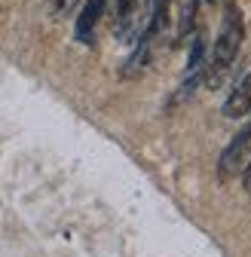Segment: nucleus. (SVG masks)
Here are the masks:
<instances>
[{
  "label": "nucleus",
  "instance_id": "obj_1",
  "mask_svg": "<svg viewBox=\"0 0 251 257\" xmlns=\"http://www.w3.org/2000/svg\"><path fill=\"white\" fill-rule=\"evenodd\" d=\"M242 40H245L242 13H239L236 4H227L224 19H221V31H217L214 46H211V55H208V64H202V74H205L208 83H221L224 80V74L230 71V64L239 58Z\"/></svg>",
  "mask_w": 251,
  "mask_h": 257
},
{
  "label": "nucleus",
  "instance_id": "obj_2",
  "mask_svg": "<svg viewBox=\"0 0 251 257\" xmlns=\"http://www.w3.org/2000/svg\"><path fill=\"white\" fill-rule=\"evenodd\" d=\"M248 147H251V119L245 122L242 132H236V135H233V141H230V144H227V150L221 153V163H217V175H221L224 181H227V178H233V175L239 172V166H245V153H248Z\"/></svg>",
  "mask_w": 251,
  "mask_h": 257
},
{
  "label": "nucleus",
  "instance_id": "obj_3",
  "mask_svg": "<svg viewBox=\"0 0 251 257\" xmlns=\"http://www.w3.org/2000/svg\"><path fill=\"white\" fill-rule=\"evenodd\" d=\"M251 113V71L242 77V83L230 92V98L224 101V116L230 119H242Z\"/></svg>",
  "mask_w": 251,
  "mask_h": 257
},
{
  "label": "nucleus",
  "instance_id": "obj_4",
  "mask_svg": "<svg viewBox=\"0 0 251 257\" xmlns=\"http://www.w3.org/2000/svg\"><path fill=\"white\" fill-rule=\"evenodd\" d=\"M104 4L107 0H86V7L77 19V40L80 43H92V37H95V25L104 13Z\"/></svg>",
  "mask_w": 251,
  "mask_h": 257
},
{
  "label": "nucleus",
  "instance_id": "obj_5",
  "mask_svg": "<svg viewBox=\"0 0 251 257\" xmlns=\"http://www.w3.org/2000/svg\"><path fill=\"white\" fill-rule=\"evenodd\" d=\"M135 4H138V0H116V4H113V13H116L113 34H122V31H126V25H129V19H132Z\"/></svg>",
  "mask_w": 251,
  "mask_h": 257
},
{
  "label": "nucleus",
  "instance_id": "obj_6",
  "mask_svg": "<svg viewBox=\"0 0 251 257\" xmlns=\"http://www.w3.org/2000/svg\"><path fill=\"white\" fill-rule=\"evenodd\" d=\"M242 187L251 193V163H245V175H242Z\"/></svg>",
  "mask_w": 251,
  "mask_h": 257
}]
</instances>
